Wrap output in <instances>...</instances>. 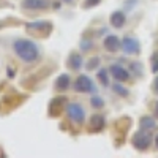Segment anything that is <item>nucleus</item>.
Listing matches in <instances>:
<instances>
[{"label": "nucleus", "mask_w": 158, "mask_h": 158, "mask_svg": "<svg viewBox=\"0 0 158 158\" xmlns=\"http://www.w3.org/2000/svg\"><path fill=\"white\" fill-rule=\"evenodd\" d=\"M97 77L100 79V82H101L104 87H108V85H109V77H108V70H106V68L100 70L98 74H97Z\"/></svg>", "instance_id": "nucleus-15"}, {"label": "nucleus", "mask_w": 158, "mask_h": 158, "mask_svg": "<svg viewBox=\"0 0 158 158\" xmlns=\"http://www.w3.org/2000/svg\"><path fill=\"white\" fill-rule=\"evenodd\" d=\"M109 73H111V76L115 79V81H120V82H127L128 79H130V73H128V70L123 68L122 65H111Z\"/></svg>", "instance_id": "nucleus-6"}, {"label": "nucleus", "mask_w": 158, "mask_h": 158, "mask_svg": "<svg viewBox=\"0 0 158 158\" xmlns=\"http://www.w3.org/2000/svg\"><path fill=\"white\" fill-rule=\"evenodd\" d=\"M153 92H155V94H158V76L155 77V81H153Z\"/></svg>", "instance_id": "nucleus-22"}, {"label": "nucleus", "mask_w": 158, "mask_h": 158, "mask_svg": "<svg viewBox=\"0 0 158 158\" xmlns=\"http://www.w3.org/2000/svg\"><path fill=\"white\" fill-rule=\"evenodd\" d=\"M90 48H92V41H90V40H82V41H81V49L82 51H87Z\"/></svg>", "instance_id": "nucleus-20"}, {"label": "nucleus", "mask_w": 158, "mask_h": 158, "mask_svg": "<svg viewBox=\"0 0 158 158\" xmlns=\"http://www.w3.org/2000/svg\"><path fill=\"white\" fill-rule=\"evenodd\" d=\"M101 2V0H85V8H92V6H95V5H98Z\"/></svg>", "instance_id": "nucleus-21"}, {"label": "nucleus", "mask_w": 158, "mask_h": 158, "mask_svg": "<svg viewBox=\"0 0 158 158\" xmlns=\"http://www.w3.org/2000/svg\"><path fill=\"white\" fill-rule=\"evenodd\" d=\"M21 6L25 10H46L49 6L48 0H22Z\"/></svg>", "instance_id": "nucleus-8"}, {"label": "nucleus", "mask_w": 158, "mask_h": 158, "mask_svg": "<svg viewBox=\"0 0 158 158\" xmlns=\"http://www.w3.org/2000/svg\"><path fill=\"white\" fill-rule=\"evenodd\" d=\"M98 65H100V57H92V59L89 60V63L85 65V68H87L89 71H92V70H95Z\"/></svg>", "instance_id": "nucleus-17"}, {"label": "nucleus", "mask_w": 158, "mask_h": 158, "mask_svg": "<svg viewBox=\"0 0 158 158\" xmlns=\"http://www.w3.org/2000/svg\"><path fill=\"white\" fill-rule=\"evenodd\" d=\"M156 127V122H155V118L152 115H142L139 118V128L141 130H153Z\"/></svg>", "instance_id": "nucleus-12"}, {"label": "nucleus", "mask_w": 158, "mask_h": 158, "mask_svg": "<svg viewBox=\"0 0 158 158\" xmlns=\"http://www.w3.org/2000/svg\"><path fill=\"white\" fill-rule=\"evenodd\" d=\"M67 63H68V68L70 70H73V71H79L82 68V56L79 54V52H71V54L68 56V60H67Z\"/></svg>", "instance_id": "nucleus-10"}, {"label": "nucleus", "mask_w": 158, "mask_h": 158, "mask_svg": "<svg viewBox=\"0 0 158 158\" xmlns=\"http://www.w3.org/2000/svg\"><path fill=\"white\" fill-rule=\"evenodd\" d=\"M90 104H92V108H95V109H101L104 106V100L98 95H94L90 98Z\"/></svg>", "instance_id": "nucleus-16"}, {"label": "nucleus", "mask_w": 158, "mask_h": 158, "mask_svg": "<svg viewBox=\"0 0 158 158\" xmlns=\"http://www.w3.org/2000/svg\"><path fill=\"white\" fill-rule=\"evenodd\" d=\"M152 71L153 73H158V51L152 56Z\"/></svg>", "instance_id": "nucleus-19"}, {"label": "nucleus", "mask_w": 158, "mask_h": 158, "mask_svg": "<svg viewBox=\"0 0 158 158\" xmlns=\"http://www.w3.org/2000/svg\"><path fill=\"white\" fill-rule=\"evenodd\" d=\"M125 22H127V15L123 11H114L109 16V24L114 29H122L125 25Z\"/></svg>", "instance_id": "nucleus-9"}, {"label": "nucleus", "mask_w": 158, "mask_h": 158, "mask_svg": "<svg viewBox=\"0 0 158 158\" xmlns=\"http://www.w3.org/2000/svg\"><path fill=\"white\" fill-rule=\"evenodd\" d=\"M46 22H43V21H38V22H32V24H27V27L30 29V30H41V29H44L46 27Z\"/></svg>", "instance_id": "nucleus-18"}, {"label": "nucleus", "mask_w": 158, "mask_h": 158, "mask_svg": "<svg viewBox=\"0 0 158 158\" xmlns=\"http://www.w3.org/2000/svg\"><path fill=\"white\" fill-rule=\"evenodd\" d=\"M54 8H56V10H57V8H60V3H59V2H56V3H54Z\"/></svg>", "instance_id": "nucleus-25"}, {"label": "nucleus", "mask_w": 158, "mask_h": 158, "mask_svg": "<svg viewBox=\"0 0 158 158\" xmlns=\"http://www.w3.org/2000/svg\"><path fill=\"white\" fill-rule=\"evenodd\" d=\"M70 76L67 73H62L59 77H57V81H56V89L59 92H63V90H67L70 87Z\"/></svg>", "instance_id": "nucleus-13"}, {"label": "nucleus", "mask_w": 158, "mask_h": 158, "mask_svg": "<svg viewBox=\"0 0 158 158\" xmlns=\"http://www.w3.org/2000/svg\"><path fill=\"white\" fill-rule=\"evenodd\" d=\"M104 125H106V120H104V115L103 114H94L90 118V128L92 131H103Z\"/></svg>", "instance_id": "nucleus-11"}, {"label": "nucleus", "mask_w": 158, "mask_h": 158, "mask_svg": "<svg viewBox=\"0 0 158 158\" xmlns=\"http://www.w3.org/2000/svg\"><path fill=\"white\" fill-rule=\"evenodd\" d=\"M62 2H67V3H70V2H73V0H62Z\"/></svg>", "instance_id": "nucleus-26"}, {"label": "nucleus", "mask_w": 158, "mask_h": 158, "mask_svg": "<svg viewBox=\"0 0 158 158\" xmlns=\"http://www.w3.org/2000/svg\"><path fill=\"white\" fill-rule=\"evenodd\" d=\"M131 144H133V147L139 152H144L150 147L152 144V135L149 130H139L133 135V139H131Z\"/></svg>", "instance_id": "nucleus-2"}, {"label": "nucleus", "mask_w": 158, "mask_h": 158, "mask_svg": "<svg viewBox=\"0 0 158 158\" xmlns=\"http://www.w3.org/2000/svg\"><path fill=\"white\" fill-rule=\"evenodd\" d=\"M13 49H15L16 56L24 60L25 63H33L38 60L40 57V49L38 46L32 41V40H25V38H19L13 43Z\"/></svg>", "instance_id": "nucleus-1"}, {"label": "nucleus", "mask_w": 158, "mask_h": 158, "mask_svg": "<svg viewBox=\"0 0 158 158\" xmlns=\"http://www.w3.org/2000/svg\"><path fill=\"white\" fill-rule=\"evenodd\" d=\"M122 51L125 54H139L141 52V44L136 38L133 36H125L122 38Z\"/></svg>", "instance_id": "nucleus-5"}, {"label": "nucleus", "mask_w": 158, "mask_h": 158, "mask_svg": "<svg viewBox=\"0 0 158 158\" xmlns=\"http://www.w3.org/2000/svg\"><path fill=\"white\" fill-rule=\"evenodd\" d=\"M112 90H114V94L115 95H118V97H128V94H130V92H128V89L125 87V85H122V82L120 81H117L114 85H112Z\"/></svg>", "instance_id": "nucleus-14"}, {"label": "nucleus", "mask_w": 158, "mask_h": 158, "mask_svg": "<svg viewBox=\"0 0 158 158\" xmlns=\"http://www.w3.org/2000/svg\"><path fill=\"white\" fill-rule=\"evenodd\" d=\"M155 115H156V117H158V103H156V104H155Z\"/></svg>", "instance_id": "nucleus-23"}, {"label": "nucleus", "mask_w": 158, "mask_h": 158, "mask_svg": "<svg viewBox=\"0 0 158 158\" xmlns=\"http://www.w3.org/2000/svg\"><path fill=\"white\" fill-rule=\"evenodd\" d=\"M73 87H74L76 92H79V94H95V92H97L95 84L92 82V79H90L87 74L77 76Z\"/></svg>", "instance_id": "nucleus-3"}, {"label": "nucleus", "mask_w": 158, "mask_h": 158, "mask_svg": "<svg viewBox=\"0 0 158 158\" xmlns=\"http://www.w3.org/2000/svg\"><path fill=\"white\" fill-rule=\"evenodd\" d=\"M103 46L106 48L109 52H117L118 49L122 48V41H120V38L115 36V35H108L106 38L103 40Z\"/></svg>", "instance_id": "nucleus-7"}, {"label": "nucleus", "mask_w": 158, "mask_h": 158, "mask_svg": "<svg viewBox=\"0 0 158 158\" xmlns=\"http://www.w3.org/2000/svg\"><path fill=\"white\" fill-rule=\"evenodd\" d=\"M65 111H67L68 118L73 120L74 123H84V120H85V111H84V108L79 103H68L67 108H65Z\"/></svg>", "instance_id": "nucleus-4"}, {"label": "nucleus", "mask_w": 158, "mask_h": 158, "mask_svg": "<svg viewBox=\"0 0 158 158\" xmlns=\"http://www.w3.org/2000/svg\"><path fill=\"white\" fill-rule=\"evenodd\" d=\"M0 29H2V24H0Z\"/></svg>", "instance_id": "nucleus-27"}, {"label": "nucleus", "mask_w": 158, "mask_h": 158, "mask_svg": "<svg viewBox=\"0 0 158 158\" xmlns=\"http://www.w3.org/2000/svg\"><path fill=\"white\" fill-rule=\"evenodd\" d=\"M155 146H156V149H158V135L155 136Z\"/></svg>", "instance_id": "nucleus-24"}]
</instances>
